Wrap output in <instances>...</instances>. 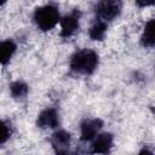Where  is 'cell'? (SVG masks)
Listing matches in <instances>:
<instances>
[{
	"mask_svg": "<svg viewBox=\"0 0 155 155\" xmlns=\"http://www.w3.org/2000/svg\"><path fill=\"white\" fill-rule=\"evenodd\" d=\"M8 87H10V94L12 96L13 99L22 101V99H24L28 96L29 86L24 81H22V80L12 81Z\"/></svg>",
	"mask_w": 155,
	"mask_h": 155,
	"instance_id": "12",
	"label": "cell"
},
{
	"mask_svg": "<svg viewBox=\"0 0 155 155\" xmlns=\"http://www.w3.org/2000/svg\"><path fill=\"white\" fill-rule=\"evenodd\" d=\"M103 120L99 117H86L80 124V140L91 142L103 128Z\"/></svg>",
	"mask_w": 155,
	"mask_h": 155,
	"instance_id": "6",
	"label": "cell"
},
{
	"mask_svg": "<svg viewBox=\"0 0 155 155\" xmlns=\"http://www.w3.org/2000/svg\"><path fill=\"white\" fill-rule=\"evenodd\" d=\"M2 5H5V1H0V7H1Z\"/></svg>",
	"mask_w": 155,
	"mask_h": 155,
	"instance_id": "16",
	"label": "cell"
},
{
	"mask_svg": "<svg viewBox=\"0 0 155 155\" xmlns=\"http://www.w3.org/2000/svg\"><path fill=\"white\" fill-rule=\"evenodd\" d=\"M121 10L122 4L117 0H103L97 2L94 6V13L97 16V19L105 23L117 18L121 13Z\"/></svg>",
	"mask_w": 155,
	"mask_h": 155,
	"instance_id": "3",
	"label": "cell"
},
{
	"mask_svg": "<svg viewBox=\"0 0 155 155\" xmlns=\"http://www.w3.org/2000/svg\"><path fill=\"white\" fill-rule=\"evenodd\" d=\"M136 4L140 7H147V6H151L154 4V1H137Z\"/></svg>",
	"mask_w": 155,
	"mask_h": 155,
	"instance_id": "15",
	"label": "cell"
},
{
	"mask_svg": "<svg viewBox=\"0 0 155 155\" xmlns=\"http://www.w3.org/2000/svg\"><path fill=\"white\" fill-rule=\"evenodd\" d=\"M80 18H81V11L79 8H73L70 12L65 13L63 17H61L59 25L61 31L59 35L64 39L71 38L80 27Z\"/></svg>",
	"mask_w": 155,
	"mask_h": 155,
	"instance_id": "4",
	"label": "cell"
},
{
	"mask_svg": "<svg viewBox=\"0 0 155 155\" xmlns=\"http://www.w3.org/2000/svg\"><path fill=\"white\" fill-rule=\"evenodd\" d=\"M17 51V44L12 39L0 41V65L6 67Z\"/></svg>",
	"mask_w": 155,
	"mask_h": 155,
	"instance_id": "9",
	"label": "cell"
},
{
	"mask_svg": "<svg viewBox=\"0 0 155 155\" xmlns=\"http://www.w3.org/2000/svg\"><path fill=\"white\" fill-rule=\"evenodd\" d=\"M107 30H108V23L96 18V21L91 24L88 29V36L93 41H103L107 36Z\"/></svg>",
	"mask_w": 155,
	"mask_h": 155,
	"instance_id": "10",
	"label": "cell"
},
{
	"mask_svg": "<svg viewBox=\"0 0 155 155\" xmlns=\"http://www.w3.org/2000/svg\"><path fill=\"white\" fill-rule=\"evenodd\" d=\"M154 27H155V21L149 19L142 31L140 35V45L145 48H153L155 45V39H154Z\"/></svg>",
	"mask_w": 155,
	"mask_h": 155,
	"instance_id": "11",
	"label": "cell"
},
{
	"mask_svg": "<svg viewBox=\"0 0 155 155\" xmlns=\"http://www.w3.org/2000/svg\"><path fill=\"white\" fill-rule=\"evenodd\" d=\"M137 155H154V153H153V150H151L150 148H148V147H143V148L138 151Z\"/></svg>",
	"mask_w": 155,
	"mask_h": 155,
	"instance_id": "14",
	"label": "cell"
},
{
	"mask_svg": "<svg viewBox=\"0 0 155 155\" xmlns=\"http://www.w3.org/2000/svg\"><path fill=\"white\" fill-rule=\"evenodd\" d=\"M11 134H12L11 125L5 120H0V147L4 145L11 138Z\"/></svg>",
	"mask_w": 155,
	"mask_h": 155,
	"instance_id": "13",
	"label": "cell"
},
{
	"mask_svg": "<svg viewBox=\"0 0 155 155\" xmlns=\"http://www.w3.org/2000/svg\"><path fill=\"white\" fill-rule=\"evenodd\" d=\"M59 125L58 110L53 107H47L42 109L36 117V126L42 130H54Z\"/></svg>",
	"mask_w": 155,
	"mask_h": 155,
	"instance_id": "8",
	"label": "cell"
},
{
	"mask_svg": "<svg viewBox=\"0 0 155 155\" xmlns=\"http://www.w3.org/2000/svg\"><path fill=\"white\" fill-rule=\"evenodd\" d=\"M114 145V136L110 132H101L92 140L88 153L92 155H108Z\"/></svg>",
	"mask_w": 155,
	"mask_h": 155,
	"instance_id": "5",
	"label": "cell"
},
{
	"mask_svg": "<svg viewBox=\"0 0 155 155\" xmlns=\"http://www.w3.org/2000/svg\"><path fill=\"white\" fill-rule=\"evenodd\" d=\"M50 143L56 155H67L69 151H71V134L65 130H56L51 134Z\"/></svg>",
	"mask_w": 155,
	"mask_h": 155,
	"instance_id": "7",
	"label": "cell"
},
{
	"mask_svg": "<svg viewBox=\"0 0 155 155\" xmlns=\"http://www.w3.org/2000/svg\"><path fill=\"white\" fill-rule=\"evenodd\" d=\"M99 65V56L91 48H81L75 51L69 61L70 71L76 75L88 76L93 74Z\"/></svg>",
	"mask_w": 155,
	"mask_h": 155,
	"instance_id": "1",
	"label": "cell"
},
{
	"mask_svg": "<svg viewBox=\"0 0 155 155\" xmlns=\"http://www.w3.org/2000/svg\"><path fill=\"white\" fill-rule=\"evenodd\" d=\"M33 19L35 25L41 31L52 30L61 21V15L57 5L54 4H45L35 8Z\"/></svg>",
	"mask_w": 155,
	"mask_h": 155,
	"instance_id": "2",
	"label": "cell"
}]
</instances>
